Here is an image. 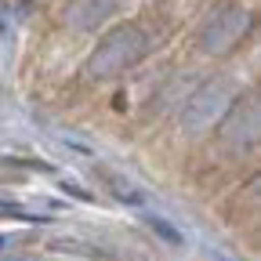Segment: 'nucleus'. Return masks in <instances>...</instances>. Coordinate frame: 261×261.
Segmentation results:
<instances>
[{"mask_svg":"<svg viewBox=\"0 0 261 261\" xmlns=\"http://www.w3.org/2000/svg\"><path fill=\"white\" fill-rule=\"evenodd\" d=\"M152 228H160V232H163V236H167L171 243H178V240H181V236L174 232V228H167V221H160V218H152Z\"/></svg>","mask_w":261,"mask_h":261,"instance_id":"f257e3e1","label":"nucleus"}]
</instances>
